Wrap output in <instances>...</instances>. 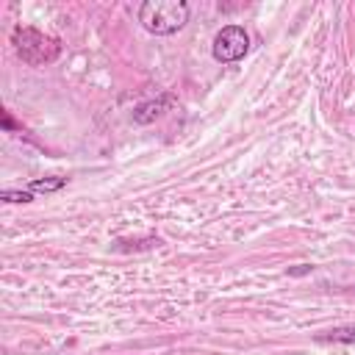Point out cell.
I'll list each match as a JSON object with an SVG mask.
<instances>
[{
  "instance_id": "cell-8",
  "label": "cell",
  "mask_w": 355,
  "mask_h": 355,
  "mask_svg": "<svg viewBox=\"0 0 355 355\" xmlns=\"http://www.w3.org/2000/svg\"><path fill=\"white\" fill-rule=\"evenodd\" d=\"M308 272H313V266L311 263H300V266H294V269H288V275H308Z\"/></svg>"
},
{
  "instance_id": "cell-2",
  "label": "cell",
  "mask_w": 355,
  "mask_h": 355,
  "mask_svg": "<svg viewBox=\"0 0 355 355\" xmlns=\"http://www.w3.org/2000/svg\"><path fill=\"white\" fill-rule=\"evenodd\" d=\"M11 44H14L17 55L31 67L50 64L61 55V42L55 36H47L42 31H36V28H14Z\"/></svg>"
},
{
  "instance_id": "cell-4",
  "label": "cell",
  "mask_w": 355,
  "mask_h": 355,
  "mask_svg": "<svg viewBox=\"0 0 355 355\" xmlns=\"http://www.w3.org/2000/svg\"><path fill=\"white\" fill-rule=\"evenodd\" d=\"M172 105V94H161V97H155V100H147V103H141V105H136L133 108V122L136 125H150V122H155L158 116H164V111Z\"/></svg>"
},
{
  "instance_id": "cell-1",
  "label": "cell",
  "mask_w": 355,
  "mask_h": 355,
  "mask_svg": "<svg viewBox=\"0 0 355 355\" xmlns=\"http://www.w3.org/2000/svg\"><path fill=\"white\" fill-rule=\"evenodd\" d=\"M139 22L153 36H172L189 22V3L183 0H147L139 6Z\"/></svg>"
},
{
  "instance_id": "cell-6",
  "label": "cell",
  "mask_w": 355,
  "mask_h": 355,
  "mask_svg": "<svg viewBox=\"0 0 355 355\" xmlns=\"http://www.w3.org/2000/svg\"><path fill=\"white\" fill-rule=\"evenodd\" d=\"M64 186H67V178H58V175H53V178H36V180H31V183H28V191L53 194V191H61Z\"/></svg>"
},
{
  "instance_id": "cell-9",
  "label": "cell",
  "mask_w": 355,
  "mask_h": 355,
  "mask_svg": "<svg viewBox=\"0 0 355 355\" xmlns=\"http://www.w3.org/2000/svg\"><path fill=\"white\" fill-rule=\"evenodd\" d=\"M3 128H6V130H17V125H14V119L8 116V111H3Z\"/></svg>"
},
{
  "instance_id": "cell-5",
  "label": "cell",
  "mask_w": 355,
  "mask_h": 355,
  "mask_svg": "<svg viewBox=\"0 0 355 355\" xmlns=\"http://www.w3.org/2000/svg\"><path fill=\"white\" fill-rule=\"evenodd\" d=\"M316 341H333V344H355V324H344V327H333L316 336Z\"/></svg>"
},
{
  "instance_id": "cell-7",
  "label": "cell",
  "mask_w": 355,
  "mask_h": 355,
  "mask_svg": "<svg viewBox=\"0 0 355 355\" xmlns=\"http://www.w3.org/2000/svg\"><path fill=\"white\" fill-rule=\"evenodd\" d=\"M0 200H6V202H31L33 191H28V189H3Z\"/></svg>"
},
{
  "instance_id": "cell-3",
  "label": "cell",
  "mask_w": 355,
  "mask_h": 355,
  "mask_svg": "<svg viewBox=\"0 0 355 355\" xmlns=\"http://www.w3.org/2000/svg\"><path fill=\"white\" fill-rule=\"evenodd\" d=\"M211 53L219 64H233L241 61L250 53V33L241 25H225L211 44Z\"/></svg>"
}]
</instances>
